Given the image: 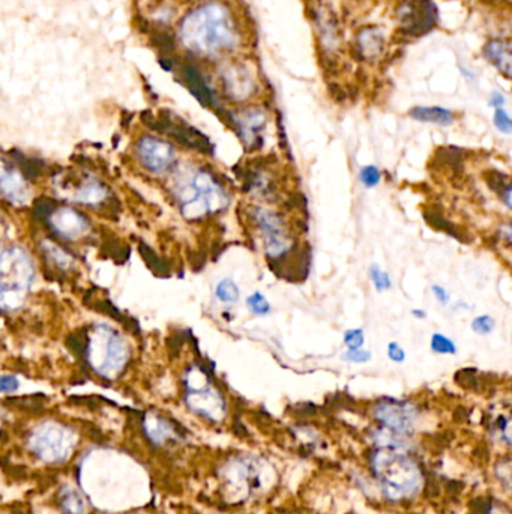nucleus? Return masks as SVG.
I'll return each mask as SVG.
<instances>
[{
    "mask_svg": "<svg viewBox=\"0 0 512 514\" xmlns=\"http://www.w3.org/2000/svg\"><path fill=\"white\" fill-rule=\"evenodd\" d=\"M181 40L186 48L203 56L232 52L237 30L230 11L217 2L194 9L181 24Z\"/></svg>",
    "mask_w": 512,
    "mask_h": 514,
    "instance_id": "f257e3e1",
    "label": "nucleus"
},
{
    "mask_svg": "<svg viewBox=\"0 0 512 514\" xmlns=\"http://www.w3.org/2000/svg\"><path fill=\"white\" fill-rule=\"evenodd\" d=\"M371 466L385 496L391 501L407 499L422 484L416 462L398 448H380L371 456Z\"/></svg>",
    "mask_w": 512,
    "mask_h": 514,
    "instance_id": "f03ea898",
    "label": "nucleus"
},
{
    "mask_svg": "<svg viewBox=\"0 0 512 514\" xmlns=\"http://www.w3.org/2000/svg\"><path fill=\"white\" fill-rule=\"evenodd\" d=\"M176 196L185 218L198 220L226 208L227 196L212 173L194 170L176 184Z\"/></svg>",
    "mask_w": 512,
    "mask_h": 514,
    "instance_id": "7ed1b4c3",
    "label": "nucleus"
},
{
    "mask_svg": "<svg viewBox=\"0 0 512 514\" xmlns=\"http://www.w3.org/2000/svg\"><path fill=\"white\" fill-rule=\"evenodd\" d=\"M35 277L33 263L20 248L0 256V310L12 311L23 306Z\"/></svg>",
    "mask_w": 512,
    "mask_h": 514,
    "instance_id": "20e7f679",
    "label": "nucleus"
},
{
    "mask_svg": "<svg viewBox=\"0 0 512 514\" xmlns=\"http://www.w3.org/2000/svg\"><path fill=\"white\" fill-rule=\"evenodd\" d=\"M130 358L128 343L107 325H96L87 342V361L103 378L113 379L127 366Z\"/></svg>",
    "mask_w": 512,
    "mask_h": 514,
    "instance_id": "39448f33",
    "label": "nucleus"
},
{
    "mask_svg": "<svg viewBox=\"0 0 512 514\" xmlns=\"http://www.w3.org/2000/svg\"><path fill=\"white\" fill-rule=\"evenodd\" d=\"M186 405L197 415L210 421H221L226 415L224 397L210 385L206 373L198 367H191L186 373Z\"/></svg>",
    "mask_w": 512,
    "mask_h": 514,
    "instance_id": "423d86ee",
    "label": "nucleus"
},
{
    "mask_svg": "<svg viewBox=\"0 0 512 514\" xmlns=\"http://www.w3.org/2000/svg\"><path fill=\"white\" fill-rule=\"evenodd\" d=\"M74 436L60 424L47 423L36 429L30 436V448L47 462L65 460L72 449Z\"/></svg>",
    "mask_w": 512,
    "mask_h": 514,
    "instance_id": "0eeeda50",
    "label": "nucleus"
},
{
    "mask_svg": "<svg viewBox=\"0 0 512 514\" xmlns=\"http://www.w3.org/2000/svg\"><path fill=\"white\" fill-rule=\"evenodd\" d=\"M254 221L258 225L266 255L271 259H280L292 248V238L287 233L284 220L278 212L257 208L254 211Z\"/></svg>",
    "mask_w": 512,
    "mask_h": 514,
    "instance_id": "6e6552de",
    "label": "nucleus"
},
{
    "mask_svg": "<svg viewBox=\"0 0 512 514\" xmlns=\"http://www.w3.org/2000/svg\"><path fill=\"white\" fill-rule=\"evenodd\" d=\"M374 415H376L383 429L406 437L414 429L416 408L407 402L383 400L374 408Z\"/></svg>",
    "mask_w": 512,
    "mask_h": 514,
    "instance_id": "1a4fd4ad",
    "label": "nucleus"
},
{
    "mask_svg": "<svg viewBox=\"0 0 512 514\" xmlns=\"http://www.w3.org/2000/svg\"><path fill=\"white\" fill-rule=\"evenodd\" d=\"M139 155L143 166L154 173H164L174 164V149L164 140L143 137L139 143Z\"/></svg>",
    "mask_w": 512,
    "mask_h": 514,
    "instance_id": "9d476101",
    "label": "nucleus"
},
{
    "mask_svg": "<svg viewBox=\"0 0 512 514\" xmlns=\"http://www.w3.org/2000/svg\"><path fill=\"white\" fill-rule=\"evenodd\" d=\"M232 121L236 127L237 134L242 139V142L253 147L260 143V139L263 137V131L266 128V113L260 108H245L234 111L232 115Z\"/></svg>",
    "mask_w": 512,
    "mask_h": 514,
    "instance_id": "9b49d317",
    "label": "nucleus"
},
{
    "mask_svg": "<svg viewBox=\"0 0 512 514\" xmlns=\"http://www.w3.org/2000/svg\"><path fill=\"white\" fill-rule=\"evenodd\" d=\"M403 16V24L406 30L414 35H421L430 30L436 24V8L430 0L419 2H407L404 9L399 11Z\"/></svg>",
    "mask_w": 512,
    "mask_h": 514,
    "instance_id": "f8f14e48",
    "label": "nucleus"
},
{
    "mask_svg": "<svg viewBox=\"0 0 512 514\" xmlns=\"http://www.w3.org/2000/svg\"><path fill=\"white\" fill-rule=\"evenodd\" d=\"M0 193L16 205L26 203L30 194L21 173L4 158H0Z\"/></svg>",
    "mask_w": 512,
    "mask_h": 514,
    "instance_id": "ddd939ff",
    "label": "nucleus"
},
{
    "mask_svg": "<svg viewBox=\"0 0 512 514\" xmlns=\"http://www.w3.org/2000/svg\"><path fill=\"white\" fill-rule=\"evenodd\" d=\"M52 228L67 240H76L87 230L86 218L77 211L69 208H60L50 217Z\"/></svg>",
    "mask_w": 512,
    "mask_h": 514,
    "instance_id": "4468645a",
    "label": "nucleus"
},
{
    "mask_svg": "<svg viewBox=\"0 0 512 514\" xmlns=\"http://www.w3.org/2000/svg\"><path fill=\"white\" fill-rule=\"evenodd\" d=\"M484 56L505 77H511L512 53L508 40H491L484 47Z\"/></svg>",
    "mask_w": 512,
    "mask_h": 514,
    "instance_id": "2eb2a0df",
    "label": "nucleus"
},
{
    "mask_svg": "<svg viewBox=\"0 0 512 514\" xmlns=\"http://www.w3.org/2000/svg\"><path fill=\"white\" fill-rule=\"evenodd\" d=\"M181 74H182V79H183L186 87H188L190 92L198 99L200 103H202L203 106L215 104L214 94H212L210 87L206 84L205 79L202 77V74H200V71L194 65H190V64L182 65Z\"/></svg>",
    "mask_w": 512,
    "mask_h": 514,
    "instance_id": "dca6fc26",
    "label": "nucleus"
},
{
    "mask_svg": "<svg viewBox=\"0 0 512 514\" xmlns=\"http://www.w3.org/2000/svg\"><path fill=\"white\" fill-rule=\"evenodd\" d=\"M224 84H226V91L233 99H244L249 96L254 87L249 74L239 68H232L227 71L226 77H224Z\"/></svg>",
    "mask_w": 512,
    "mask_h": 514,
    "instance_id": "f3484780",
    "label": "nucleus"
},
{
    "mask_svg": "<svg viewBox=\"0 0 512 514\" xmlns=\"http://www.w3.org/2000/svg\"><path fill=\"white\" fill-rule=\"evenodd\" d=\"M409 116L418 122L423 123H434L440 125V127H449L455 121L454 113L445 107H415L409 111Z\"/></svg>",
    "mask_w": 512,
    "mask_h": 514,
    "instance_id": "a211bd4d",
    "label": "nucleus"
},
{
    "mask_svg": "<svg viewBox=\"0 0 512 514\" xmlns=\"http://www.w3.org/2000/svg\"><path fill=\"white\" fill-rule=\"evenodd\" d=\"M358 48L365 59H376L383 50V33L377 28H367L358 35Z\"/></svg>",
    "mask_w": 512,
    "mask_h": 514,
    "instance_id": "6ab92c4d",
    "label": "nucleus"
},
{
    "mask_svg": "<svg viewBox=\"0 0 512 514\" xmlns=\"http://www.w3.org/2000/svg\"><path fill=\"white\" fill-rule=\"evenodd\" d=\"M146 432L149 435V437L159 445H164L166 441L171 440V436L174 435V430L171 428V424H169L166 420L162 418H149V421L146 423Z\"/></svg>",
    "mask_w": 512,
    "mask_h": 514,
    "instance_id": "aec40b11",
    "label": "nucleus"
},
{
    "mask_svg": "<svg viewBox=\"0 0 512 514\" xmlns=\"http://www.w3.org/2000/svg\"><path fill=\"white\" fill-rule=\"evenodd\" d=\"M60 499V508L67 514H84L86 504L79 492L74 491L71 487H64L59 495Z\"/></svg>",
    "mask_w": 512,
    "mask_h": 514,
    "instance_id": "412c9836",
    "label": "nucleus"
},
{
    "mask_svg": "<svg viewBox=\"0 0 512 514\" xmlns=\"http://www.w3.org/2000/svg\"><path fill=\"white\" fill-rule=\"evenodd\" d=\"M215 298L222 304H234L239 299V287L233 280L224 279L215 287Z\"/></svg>",
    "mask_w": 512,
    "mask_h": 514,
    "instance_id": "4be33fe9",
    "label": "nucleus"
},
{
    "mask_svg": "<svg viewBox=\"0 0 512 514\" xmlns=\"http://www.w3.org/2000/svg\"><path fill=\"white\" fill-rule=\"evenodd\" d=\"M431 350L437 355H455L458 352L457 345L454 343V340L446 337L445 334H439L436 333L431 337Z\"/></svg>",
    "mask_w": 512,
    "mask_h": 514,
    "instance_id": "5701e85b",
    "label": "nucleus"
},
{
    "mask_svg": "<svg viewBox=\"0 0 512 514\" xmlns=\"http://www.w3.org/2000/svg\"><path fill=\"white\" fill-rule=\"evenodd\" d=\"M368 274H370V279L372 281L374 289H376L377 292L389 291L392 287V280L389 277V274L383 271L379 265H376V263H372V265L370 267Z\"/></svg>",
    "mask_w": 512,
    "mask_h": 514,
    "instance_id": "b1692460",
    "label": "nucleus"
},
{
    "mask_svg": "<svg viewBox=\"0 0 512 514\" xmlns=\"http://www.w3.org/2000/svg\"><path fill=\"white\" fill-rule=\"evenodd\" d=\"M246 307L254 316H268L271 313V304L266 296L260 292H253L246 298Z\"/></svg>",
    "mask_w": 512,
    "mask_h": 514,
    "instance_id": "393cba45",
    "label": "nucleus"
},
{
    "mask_svg": "<svg viewBox=\"0 0 512 514\" xmlns=\"http://www.w3.org/2000/svg\"><path fill=\"white\" fill-rule=\"evenodd\" d=\"M359 179L365 188H376L380 184L382 173L376 166H364L359 170Z\"/></svg>",
    "mask_w": 512,
    "mask_h": 514,
    "instance_id": "a878e982",
    "label": "nucleus"
},
{
    "mask_svg": "<svg viewBox=\"0 0 512 514\" xmlns=\"http://www.w3.org/2000/svg\"><path fill=\"white\" fill-rule=\"evenodd\" d=\"M470 327L473 333H477L479 335H489L496 328V320L489 315H481L472 320Z\"/></svg>",
    "mask_w": 512,
    "mask_h": 514,
    "instance_id": "bb28decb",
    "label": "nucleus"
},
{
    "mask_svg": "<svg viewBox=\"0 0 512 514\" xmlns=\"http://www.w3.org/2000/svg\"><path fill=\"white\" fill-rule=\"evenodd\" d=\"M344 343L348 349H359L365 343V335L364 330L360 328H352L344 333Z\"/></svg>",
    "mask_w": 512,
    "mask_h": 514,
    "instance_id": "cd10ccee",
    "label": "nucleus"
},
{
    "mask_svg": "<svg viewBox=\"0 0 512 514\" xmlns=\"http://www.w3.org/2000/svg\"><path fill=\"white\" fill-rule=\"evenodd\" d=\"M493 122H494V127L501 133H504V134L512 133V121L505 108H496Z\"/></svg>",
    "mask_w": 512,
    "mask_h": 514,
    "instance_id": "c85d7f7f",
    "label": "nucleus"
},
{
    "mask_svg": "<svg viewBox=\"0 0 512 514\" xmlns=\"http://www.w3.org/2000/svg\"><path fill=\"white\" fill-rule=\"evenodd\" d=\"M344 359L356 362V364H364V362H368L371 359V352L370 350H364L362 347L347 349V352L344 354Z\"/></svg>",
    "mask_w": 512,
    "mask_h": 514,
    "instance_id": "c756f323",
    "label": "nucleus"
},
{
    "mask_svg": "<svg viewBox=\"0 0 512 514\" xmlns=\"http://www.w3.org/2000/svg\"><path fill=\"white\" fill-rule=\"evenodd\" d=\"M431 292H433V295H434L437 303H439L440 306L446 307V306H449V303H451V294H449L443 286H440V284H433L431 286Z\"/></svg>",
    "mask_w": 512,
    "mask_h": 514,
    "instance_id": "7c9ffc66",
    "label": "nucleus"
},
{
    "mask_svg": "<svg viewBox=\"0 0 512 514\" xmlns=\"http://www.w3.org/2000/svg\"><path fill=\"white\" fill-rule=\"evenodd\" d=\"M388 358L394 362H403L406 359V352L404 349L399 346L398 343L395 342H391L388 345Z\"/></svg>",
    "mask_w": 512,
    "mask_h": 514,
    "instance_id": "2f4dec72",
    "label": "nucleus"
},
{
    "mask_svg": "<svg viewBox=\"0 0 512 514\" xmlns=\"http://www.w3.org/2000/svg\"><path fill=\"white\" fill-rule=\"evenodd\" d=\"M18 388V381L12 376H2L0 378V393H12Z\"/></svg>",
    "mask_w": 512,
    "mask_h": 514,
    "instance_id": "473e14b6",
    "label": "nucleus"
},
{
    "mask_svg": "<svg viewBox=\"0 0 512 514\" xmlns=\"http://www.w3.org/2000/svg\"><path fill=\"white\" fill-rule=\"evenodd\" d=\"M506 103V99L504 96V94L501 92H493L491 96H490V106L494 107V108H504Z\"/></svg>",
    "mask_w": 512,
    "mask_h": 514,
    "instance_id": "72a5a7b5",
    "label": "nucleus"
},
{
    "mask_svg": "<svg viewBox=\"0 0 512 514\" xmlns=\"http://www.w3.org/2000/svg\"><path fill=\"white\" fill-rule=\"evenodd\" d=\"M411 315L416 316L418 319H426V318H427V313H426V310H421V308L411 310Z\"/></svg>",
    "mask_w": 512,
    "mask_h": 514,
    "instance_id": "f704fd0d",
    "label": "nucleus"
},
{
    "mask_svg": "<svg viewBox=\"0 0 512 514\" xmlns=\"http://www.w3.org/2000/svg\"><path fill=\"white\" fill-rule=\"evenodd\" d=\"M0 256H2V250H0Z\"/></svg>",
    "mask_w": 512,
    "mask_h": 514,
    "instance_id": "c9c22d12",
    "label": "nucleus"
}]
</instances>
